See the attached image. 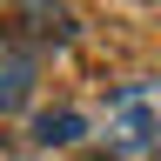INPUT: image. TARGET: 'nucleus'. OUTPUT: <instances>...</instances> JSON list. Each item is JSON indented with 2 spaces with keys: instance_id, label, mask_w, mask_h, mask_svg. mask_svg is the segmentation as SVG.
<instances>
[{
  "instance_id": "f257e3e1",
  "label": "nucleus",
  "mask_w": 161,
  "mask_h": 161,
  "mask_svg": "<svg viewBox=\"0 0 161 161\" xmlns=\"http://www.w3.org/2000/svg\"><path fill=\"white\" fill-rule=\"evenodd\" d=\"M108 148L121 161H148L161 148V80H121L108 94Z\"/></svg>"
},
{
  "instance_id": "f03ea898",
  "label": "nucleus",
  "mask_w": 161,
  "mask_h": 161,
  "mask_svg": "<svg viewBox=\"0 0 161 161\" xmlns=\"http://www.w3.org/2000/svg\"><path fill=\"white\" fill-rule=\"evenodd\" d=\"M27 94H34V54L27 47H0V114L27 108Z\"/></svg>"
},
{
  "instance_id": "7ed1b4c3",
  "label": "nucleus",
  "mask_w": 161,
  "mask_h": 161,
  "mask_svg": "<svg viewBox=\"0 0 161 161\" xmlns=\"http://www.w3.org/2000/svg\"><path fill=\"white\" fill-rule=\"evenodd\" d=\"M14 14H20V20H34V34H40V40H60V47L80 34V20H74L67 7H54V0H14Z\"/></svg>"
},
{
  "instance_id": "20e7f679",
  "label": "nucleus",
  "mask_w": 161,
  "mask_h": 161,
  "mask_svg": "<svg viewBox=\"0 0 161 161\" xmlns=\"http://www.w3.org/2000/svg\"><path fill=\"white\" fill-rule=\"evenodd\" d=\"M80 128H87V121H80L74 108H60V114H40V121H34V134L47 141V148H67V141H80Z\"/></svg>"
}]
</instances>
